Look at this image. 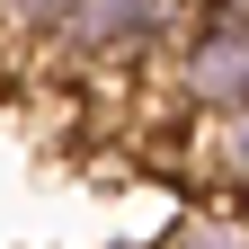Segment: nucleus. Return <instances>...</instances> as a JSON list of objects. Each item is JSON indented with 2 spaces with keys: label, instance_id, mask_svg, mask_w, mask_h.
Segmentation results:
<instances>
[{
  "label": "nucleus",
  "instance_id": "obj_6",
  "mask_svg": "<svg viewBox=\"0 0 249 249\" xmlns=\"http://www.w3.org/2000/svg\"><path fill=\"white\" fill-rule=\"evenodd\" d=\"M240 18H249V0H240Z\"/></svg>",
  "mask_w": 249,
  "mask_h": 249
},
{
  "label": "nucleus",
  "instance_id": "obj_5",
  "mask_svg": "<svg viewBox=\"0 0 249 249\" xmlns=\"http://www.w3.org/2000/svg\"><path fill=\"white\" fill-rule=\"evenodd\" d=\"M62 18H71V0H0V36H18V45H53Z\"/></svg>",
  "mask_w": 249,
  "mask_h": 249
},
{
  "label": "nucleus",
  "instance_id": "obj_2",
  "mask_svg": "<svg viewBox=\"0 0 249 249\" xmlns=\"http://www.w3.org/2000/svg\"><path fill=\"white\" fill-rule=\"evenodd\" d=\"M169 98L187 116H223L249 98V18L240 0H196V18H187V36L169 53Z\"/></svg>",
  "mask_w": 249,
  "mask_h": 249
},
{
  "label": "nucleus",
  "instance_id": "obj_4",
  "mask_svg": "<svg viewBox=\"0 0 249 249\" xmlns=\"http://www.w3.org/2000/svg\"><path fill=\"white\" fill-rule=\"evenodd\" d=\"M160 249H249V205H240V196H196V205L169 223Z\"/></svg>",
  "mask_w": 249,
  "mask_h": 249
},
{
  "label": "nucleus",
  "instance_id": "obj_1",
  "mask_svg": "<svg viewBox=\"0 0 249 249\" xmlns=\"http://www.w3.org/2000/svg\"><path fill=\"white\" fill-rule=\"evenodd\" d=\"M196 0H71L62 18V53L71 62H116V71H142V62H169Z\"/></svg>",
  "mask_w": 249,
  "mask_h": 249
},
{
  "label": "nucleus",
  "instance_id": "obj_3",
  "mask_svg": "<svg viewBox=\"0 0 249 249\" xmlns=\"http://www.w3.org/2000/svg\"><path fill=\"white\" fill-rule=\"evenodd\" d=\"M196 169L213 196H240L249 205V98L223 116H196Z\"/></svg>",
  "mask_w": 249,
  "mask_h": 249
}]
</instances>
